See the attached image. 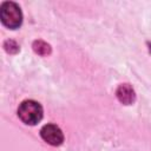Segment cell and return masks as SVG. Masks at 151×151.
<instances>
[{
	"instance_id": "6da1fadb",
	"label": "cell",
	"mask_w": 151,
	"mask_h": 151,
	"mask_svg": "<svg viewBox=\"0 0 151 151\" xmlns=\"http://www.w3.org/2000/svg\"><path fill=\"white\" fill-rule=\"evenodd\" d=\"M18 117L27 125H35L42 118V107L35 100H24L18 107Z\"/></svg>"
},
{
	"instance_id": "7a4b0ae2",
	"label": "cell",
	"mask_w": 151,
	"mask_h": 151,
	"mask_svg": "<svg viewBox=\"0 0 151 151\" xmlns=\"http://www.w3.org/2000/svg\"><path fill=\"white\" fill-rule=\"evenodd\" d=\"M1 22L8 28H18L22 22V13L18 4L13 1H5L0 6Z\"/></svg>"
},
{
	"instance_id": "3957f363",
	"label": "cell",
	"mask_w": 151,
	"mask_h": 151,
	"mask_svg": "<svg viewBox=\"0 0 151 151\" xmlns=\"http://www.w3.org/2000/svg\"><path fill=\"white\" fill-rule=\"evenodd\" d=\"M41 138L50 145L58 146L64 142V134L59 126L54 124H46L40 130Z\"/></svg>"
},
{
	"instance_id": "277c9868",
	"label": "cell",
	"mask_w": 151,
	"mask_h": 151,
	"mask_svg": "<svg viewBox=\"0 0 151 151\" xmlns=\"http://www.w3.org/2000/svg\"><path fill=\"white\" fill-rule=\"evenodd\" d=\"M118 99L124 104H131L134 100V92L129 84H123L117 90Z\"/></svg>"
}]
</instances>
